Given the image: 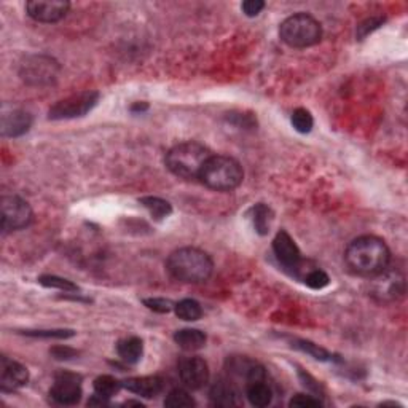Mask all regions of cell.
<instances>
[{
    "label": "cell",
    "instance_id": "6da1fadb",
    "mask_svg": "<svg viewBox=\"0 0 408 408\" xmlns=\"http://www.w3.org/2000/svg\"><path fill=\"white\" fill-rule=\"evenodd\" d=\"M346 265L359 276L372 278L389 266L391 250L378 236H361L345 250Z\"/></svg>",
    "mask_w": 408,
    "mask_h": 408
},
{
    "label": "cell",
    "instance_id": "7a4b0ae2",
    "mask_svg": "<svg viewBox=\"0 0 408 408\" xmlns=\"http://www.w3.org/2000/svg\"><path fill=\"white\" fill-rule=\"evenodd\" d=\"M166 270L180 282L201 284L211 278L214 263L211 257L201 249L182 248L168 257Z\"/></svg>",
    "mask_w": 408,
    "mask_h": 408
},
{
    "label": "cell",
    "instance_id": "3957f363",
    "mask_svg": "<svg viewBox=\"0 0 408 408\" xmlns=\"http://www.w3.org/2000/svg\"><path fill=\"white\" fill-rule=\"evenodd\" d=\"M211 157L212 153L207 147L200 142L189 141L177 144L166 153V166L180 179H200L204 164Z\"/></svg>",
    "mask_w": 408,
    "mask_h": 408
},
{
    "label": "cell",
    "instance_id": "277c9868",
    "mask_svg": "<svg viewBox=\"0 0 408 408\" xmlns=\"http://www.w3.org/2000/svg\"><path fill=\"white\" fill-rule=\"evenodd\" d=\"M200 179L211 190L232 192L241 185L244 171L238 160L227 155H212L204 164Z\"/></svg>",
    "mask_w": 408,
    "mask_h": 408
},
{
    "label": "cell",
    "instance_id": "5b68a950",
    "mask_svg": "<svg viewBox=\"0 0 408 408\" xmlns=\"http://www.w3.org/2000/svg\"><path fill=\"white\" fill-rule=\"evenodd\" d=\"M279 37L292 48H308L319 44L322 28L319 21L311 15L297 13L282 21L279 26Z\"/></svg>",
    "mask_w": 408,
    "mask_h": 408
},
{
    "label": "cell",
    "instance_id": "8992f818",
    "mask_svg": "<svg viewBox=\"0 0 408 408\" xmlns=\"http://www.w3.org/2000/svg\"><path fill=\"white\" fill-rule=\"evenodd\" d=\"M368 294L375 302L381 305L394 303L404 297L405 278L396 268H384L378 275L372 276V281L368 284Z\"/></svg>",
    "mask_w": 408,
    "mask_h": 408
},
{
    "label": "cell",
    "instance_id": "52a82bcc",
    "mask_svg": "<svg viewBox=\"0 0 408 408\" xmlns=\"http://www.w3.org/2000/svg\"><path fill=\"white\" fill-rule=\"evenodd\" d=\"M19 75L32 87H46L58 80L59 64L53 58L45 55L28 56L21 62Z\"/></svg>",
    "mask_w": 408,
    "mask_h": 408
},
{
    "label": "cell",
    "instance_id": "ba28073f",
    "mask_svg": "<svg viewBox=\"0 0 408 408\" xmlns=\"http://www.w3.org/2000/svg\"><path fill=\"white\" fill-rule=\"evenodd\" d=\"M99 101L98 91H83L58 101L55 105L48 110L50 120H72L90 114Z\"/></svg>",
    "mask_w": 408,
    "mask_h": 408
},
{
    "label": "cell",
    "instance_id": "9c48e42d",
    "mask_svg": "<svg viewBox=\"0 0 408 408\" xmlns=\"http://www.w3.org/2000/svg\"><path fill=\"white\" fill-rule=\"evenodd\" d=\"M0 211H2V230L5 233L23 230L32 222V209L19 196H2Z\"/></svg>",
    "mask_w": 408,
    "mask_h": 408
},
{
    "label": "cell",
    "instance_id": "30bf717a",
    "mask_svg": "<svg viewBox=\"0 0 408 408\" xmlns=\"http://www.w3.org/2000/svg\"><path fill=\"white\" fill-rule=\"evenodd\" d=\"M50 397L58 405H77L82 399V378L69 372L58 373L50 389Z\"/></svg>",
    "mask_w": 408,
    "mask_h": 408
},
{
    "label": "cell",
    "instance_id": "8fae6325",
    "mask_svg": "<svg viewBox=\"0 0 408 408\" xmlns=\"http://www.w3.org/2000/svg\"><path fill=\"white\" fill-rule=\"evenodd\" d=\"M71 3L64 0H32L26 3V10L32 19L37 23H58L67 15Z\"/></svg>",
    "mask_w": 408,
    "mask_h": 408
},
{
    "label": "cell",
    "instance_id": "7c38bea8",
    "mask_svg": "<svg viewBox=\"0 0 408 408\" xmlns=\"http://www.w3.org/2000/svg\"><path fill=\"white\" fill-rule=\"evenodd\" d=\"M273 252H275L278 262L286 268V270L297 271L302 266L303 259L302 252H300L298 246L295 244L292 236L289 235L286 230H281L276 235L275 241H273Z\"/></svg>",
    "mask_w": 408,
    "mask_h": 408
},
{
    "label": "cell",
    "instance_id": "4fadbf2b",
    "mask_svg": "<svg viewBox=\"0 0 408 408\" xmlns=\"http://www.w3.org/2000/svg\"><path fill=\"white\" fill-rule=\"evenodd\" d=\"M179 377L187 388L201 389L209 381V367L204 359L193 356L179 362Z\"/></svg>",
    "mask_w": 408,
    "mask_h": 408
},
{
    "label": "cell",
    "instance_id": "5bb4252c",
    "mask_svg": "<svg viewBox=\"0 0 408 408\" xmlns=\"http://www.w3.org/2000/svg\"><path fill=\"white\" fill-rule=\"evenodd\" d=\"M28 381L29 372L23 364L2 356L0 359V388L3 393H13L28 384Z\"/></svg>",
    "mask_w": 408,
    "mask_h": 408
},
{
    "label": "cell",
    "instance_id": "9a60e30c",
    "mask_svg": "<svg viewBox=\"0 0 408 408\" xmlns=\"http://www.w3.org/2000/svg\"><path fill=\"white\" fill-rule=\"evenodd\" d=\"M32 126V117L26 110L10 109L2 114V134L5 137H19Z\"/></svg>",
    "mask_w": 408,
    "mask_h": 408
},
{
    "label": "cell",
    "instance_id": "2e32d148",
    "mask_svg": "<svg viewBox=\"0 0 408 408\" xmlns=\"http://www.w3.org/2000/svg\"><path fill=\"white\" fill-rule=\"evenodd\" d=\"M123 388L130 393L146 397V399H153L157 397L164 388L163 380L160 377H134L123 381Z\"/></svg>",
    "mask_w": 408,
    "mask_h": 408
},
{
    "label": "cell",
    "instance_id": "e0dca14e",
    "mask_svg": "<svg viewBox=\"0 0 408 408\" xmlns=\"http://www.w3.org/2000/svg\"><path fill=\"white\" fill-rule=\"evenodd\" d=\"M212 405L217 407H238L241 405L239 391L230 380H219L212 384L211 393Z\"/></svg>",
    "mask_w": 408,
    "mask_h": 408
},
{
    "label": "cell",
    "instance_id": "ac0fdd59",
    "mask_svg": "<svg viewBox=\"0 0 408 408\" xmlns=\"http://www.w3.org/2000/svg\"><path fill=\"white\" fill-rule=\"evenodd\" d=\"M249 217H250L252 227H254L257 233L262 236L270 233L273 220H275V212H273V209L270 206H266V204L263 203L255 204L254 207H250Z\"/></svg>",
    "mask_w": 408,
    "mask_h": 408
},
{
    "label": "cell",
    "instance_id": "d6986e66",
    "mask_svg": "<svg viewBox=\"0 0 408 408\" xmlns=\"http://www.w3.org/2000/svg\"><path fill=\"white\" fill-rule=\"evenodd\" d=\"M117 352L123 362L134 365L141 361L144 354V343L137 337L123 338V340L117 343Z\"/></svg>",
    "mask_w": 408,
    "mask_h": 408
},
{
    "label": "cell",
    "instance_id": "ffe728a7",
    "mask_svg": "<svg viewBox=\"0 0 408 408\" xmlns=\"http://www.w3.org/2000/svg\"><path fill=\"white\" fill-rule=\"evenodd\" d=\"M206 334L198 329H180L174 334L176 345L184 351H198L206 346Z\"/></svg>",
    "mask_w": 408,
    "mask_h": 408
},
{
    "label": "cell",
    "instance_id": "44dd1931",
    "mask_svg": "<svg viewBox=\"0 0 408 408\" xmlns=\"http://www.w3.org/2000/svg\"><path fill=\"white\" fill-rule=\"evenodd\" d=\"M246 397L254 407H268L273 400V391L266 384V380L250 381L246 383Z\"/></svg>",
    "mask_w": 408,
    "mask_h": 408
},
{
    "label": "cell",
    "instance_id": "7402d4cb",
    "mask_svg": "<svg viewBox=\"0 0 408 408\" xmlns=\"http://www.w3.org/2000/svg\"><path fill=\"white\" fill-rule=\"evenodd\" d=\"M139 201H141L142 206L147 209L150 216H152L155 220H163L173 214V206H171L168 201L161 200V198L158 196H144Z\"/></svg>",
    "mask_w": 408,
    "mask_h": 408
},
{
    "label": "cell",
    "instance_id": "603a6c76",
    "mask_svg": "<svg viewBox=\"0 0 408 408\" xmlns=\"http://www.w3.org/2000/svg\"><path fill=\"white\" fill-rule=\"evenodd\" d=\"M174 311H176L177 318L182 319V321H187V322L198 321L203 316L201 305L198 303L196 300H192V298H184V300H180L179 303H176Z\"/></svg>",
    "mask_w": 408,
    "mask_h": 408
},
{
    "label": "cell",
    "instance_id": "cb8c5ba5",
    "mask_svg": "<svg viewBox=\"0 0 408 408\" xmlns=\"http://www.w3.org/2000/svg\"><path fill=\"white\" fill-rule=\"evenodd\" d=\"M123 388L121 381L115 380L110 375H102V377H98L94 380V394L105 397V399H110L115 394H118V391Z\"/></svg>",
    "mask_w": 408,
    "mask_h": 408
},
{
    "label": "cell",
    "instance_id": "d4e9b609",
    "mask_svg": "<svg viewBox=\"0 0 408 408\" xmlns=\"http://www.w3.org/2000/svg\"><path fill=\"white\" fill-rule=\"evenodd\" d=\"M302 281L309 289H314V291H321V289H324V287L329 286L330 278L324 270H321V268H309V270L305 271Z\"/></svg>",
    "mask_w": 408,
    "mask_h": 408
},
{
    "label": "cell",
    "instance_id": "484cf974",
    "mask_svg": "<svg viewBox=\"0 0 408 408\" xmlns=\"http://www.w3.org/2000/svg\"><path fill=\"white\" fill-rule=\"evenodd\" d=\"M292 346L297 348V350L303 351L306 354H309L311 357H314L316 361H330L332 359V354L324 350V348H321L319 345H314V343L311 341H306V340H295L292 341Z\"/></svg>",
    "mask_w": 408,
    "mask_h": 408
},
{
    "label": "cell",
    "instance_id": "4316f807",
    "mask_svg": "<svg viewBox=\"0 0 408 408\" xmlns=\"http://www.w3.org/2000/svg\"><path fill=\"white\" fill-rule=\"evenodd\" d=\"M164 405L171 408H184V407H195L196 402L193 397L184 389L171 391L168 397L164 399Z\"/></svg>",
    "mask_w": 408,
    "mask_h": 408
},
{
    "label": "cell",
    "instance_id": "83f0119b",
    "mask_svg": "<svg viewBox=\"0 0 408 408\" xmlns=\"http://www.w3.org/2000/svg\"><path fill=\"white\" fill-rule=\"evenodd\" d=\"M292 126L298 133L306 134L313 130L314 118L306 109H297V110H294V114H292Z\"/></svg>",
    "mask_w": 408,
    "mask_h": 408
},
{
    "label": "cell",
    "instance_id": "f1b7e54d",
    "mask_svg": "<svg viewBox=\"0 0 408 408\" xmlns=\"http://www.w3.org/2000/svg\"><path fill=\"white\" fill-rule=\"evenodd\" d=\"M39 282L45 287L59 289V291H64V292H77L78 291V287L75 286L74 282L67 281V279H64V278H59V276H50V275L40 276Z\"/></svg>",
    "mask_w": 408,
    "mask_h": 408
},
{
    "label": "cell",
    "instance_id": "f546056e",
    "mask_svg": "<svg viewBox=\"0 0 408 408\" xmlns=\"http://www.w3.org/2000/svg\"><path fill=\"white\" fill-rule=\"evenodd\" d=\"M24 335L34 337V338H71L75 335L74 330H66V329H58V330H26Z\"/></svg>",
    "mask_w": 408,
    "mask_h": 408
},
{
    "label": "cell",
    "instance_id": "4dcf8cb0",
    "mask_svg": "<svg viewBox=\"0 0 408 408\" xmlns=\"http://www.w3.org/2000/svg\"><path fill=\"white\" fill-rule=\"evenodd\" d=\"M144 305H146L148 309L155 311V313H161V314L169 313L171 309H174V303L168 298H158V297L146 298L144 300Z\"/></svg>",
    "mask_w": 408,
    "mask_h": 408
},
{
    "label": "cell",
    "instance_id": "1f68e13d",
    "mask_svg": "<svg viewBox=\"0 0 408 408\" xmlns=\"http://www.w3.org/2000/svg\"><path fill=\"white\" fill-rule=\"evenodd\" d=\"M291 407H300V408H316L321 407L322 402L319 399H316L314 396H308V394H297L294 396L291 402H289Z\"/></svg>",
    "mask_w": 408,
    "mask_h": 408
},
{
    "label": "cell",
    "instance_id": "d6a6232c",
    "mask_svg": "<svg viewBox=\"0 0 408 408\" xmlns=\"http://www.w3.org/2000/svg\"><path fill=\"white\" fill-rule=\"evenodd\" d=\"M383 23H384L383 18H368V19H365L364 23H361L357 26V37L362 40L364 37L368 35V32L378 29Z\"/></svg>",
    "mask_w": 408,
    "mask_h": 408
},
{
    "label": "cell",
    "instance_id": "836d02e7",
    "mask_svg": "<svg viewBox=\"0 0 408 408\" xmlns=\"http://www.w3.org/2000/svg\"><path fill=\"white\" fill-rule=\"evenodd\" d=\"M50 354L58 361H69V359H74L78 356V351L72 350L69 346H55L50 350Z\"/></svg>",
    "mask_w": 408,
    "mask_h": 408
},
{
    "label": "cell",
    "instance_id": "e575fe53",
    "mask_svg": "<svg viewBox=\"0 0 408 408\" xmlns=\"http://www.w3.org/2000/svg\"><path fill=\"white\" fill-rule=\"evenodd\" d=\"M241 8H243L246 16L254 18V16L259 15L262 10L265 8V2H262V0H246V2L241 5Z\"/></svg>",
    "mask_w": 408,
    "mask_h": 408
},
{
    "label": "cell",
    "instance_id": "d590c367",
    "mask_svg": "<svg viewBox=\"0 0 408 408\" xmlns=\"http://www.w3.org/2000/svg\"><path fill=\"white\" fill-rule=\"evenodd\" d=\"M104 407V405H109V399H105V397L94 394L91 399L88 400V407Z\"/></svg>",
    "mask_w": 408,
    "mask_h": 408
},
{
    "label": "cell",
    "instance_id": "8d00e7d4",
    "mask_svg": "<svg viewBox=\"0 0 408 408\" xmlns=\"http://www.w3.org/2000/svg\"><path fill=\"white\" fill-rule=\"evenodd\" d=\"M147 109H148L147 102H136V104H134L131 107L133 112H144V110H147Z\"/></svg>",
    "mask_w": 408,
    "mask_h": 408
},
{
    "label": "cell",
    "instance_id": "74e56055",
    "mask_svg": "<svg viewBox=\"0 0 408 408\" xmlns=\"http://www.w3.org/2000/svg\"><path fill=\"white\" fill-rule=\"evenodd\" d=\"M125 407H131V405H136V407H144L141 402H137V400H128V402H125V404H123Z\"/></svg>",
    "mask_w": 408,
    "mask_h": 408
}]
</instances>
